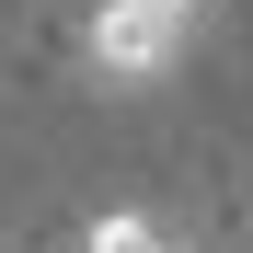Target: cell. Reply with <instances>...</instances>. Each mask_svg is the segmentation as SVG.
Wrapping results in <instances>:
<instances>
[{
    "mask_svg": "<svg viewBox=\"0 0 253 253\" xmlns=\"http://www.w3.org/2000/svg\"><path fill=\"white\" fill-rule=\"evenodd\" d=\"M196 23H207V0H92L81 58H92L104 92H150V81H173V69H184Z\"/></svg>",
    "mask_w": 253,
    "mask_h": 253,
    "instance_id": "1",
    "label": "cell"
}]
</instances>
